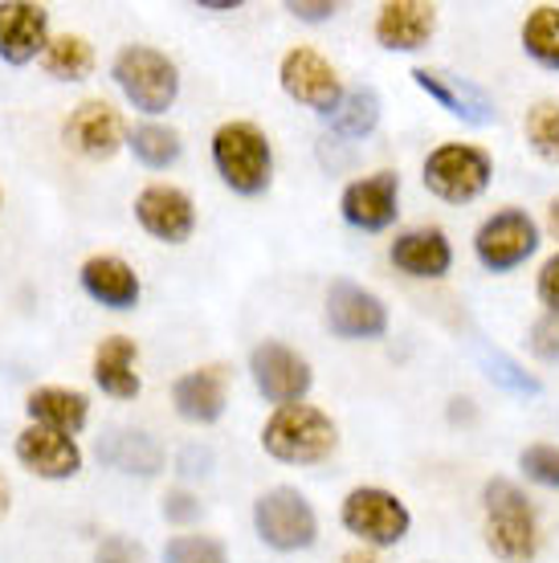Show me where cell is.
Here are the masks:
<instances>
[{"instance_id":"cell-10","label":"cell","mask_w":559,"mask_h":563,"mask_svg":"<svg viewBox=\"0 0 559 563\" xmlns=\"http://www.w3.org/2000/svg\"><path fill=\"white\" fill-rule=\"evenodd\" d=\"M250 380L270 405L286 409V405H303L315 376H310V364L294 347H286L278 339H266L250 352Z\"/></svg>"},{"instance_id":"cell-4","label":"cell","mask_w":559,"mask_h":563,"mask_svg":"<svg viewBox=\"0 0 559 563\" xmlns=\"http://www.w3.org/2000/svg\"><path fill=\"white\" fill-rule=\"evenodd\" d=\"M114 86L127 95V102L143 114H164L180 95V74L172 66L168 54L152 45H123L111 62Z\"/></svg>"},{"instance_id":"cell-33","label":"cell","mask_w":559,"mask_h":563,"mask_svg":"<svg viewBox=\"0 0 559 563\" xmlns=\"http://www.w3.org/2000/svg\"><path fill=\"white\" fill-rule=\"evenodd\" d=\"M95 563H147V551L127 536H107L98 543Z\"/></svg>"},{"instance_id":"cell-21","label":"cell","mask_w":559,"mask_h":563,"mask_svg":"<svg viewBox=\"0 0 559 563\" xmlns=\"http://www.w3.org/2000/svg\"><path fill=\"white\" fill-rule=\"evenodd\" d=\"M83 290L95 302H102L107 310H131L140 302V278H135V269L127 266L123 257H111V254H98L90 257L83 266Z\"/></svg>"},{"instance_id":"cell-6","label":"cell","mask_w":559,"mask_h":563,"mask_svg":"<svg viewBox=\"0 0 559 563\" xmlns=\"http://www.w3.org/2000/svg\"><path fill=\"white\" fill-rule=\"evenodd\" d=\"M494 164L474 143H441L425 159V188L446 205H470L490 188Z\"/></svg>"},{"instance_id":"cell-13","label":"cell","mask_w":559,"mask_h":563,"mask_svg":"<svg viewBox=\"0 0 559 563\" xmlns=\"http://www.w3.org/2000/svg\"><path fill=\"white\" fill-rule=\"evenodd\" d=\"M327 327L339 339H380L388 331V307L355 282H336L327 290Z\"/></svg>"},{"instance_id":"cell-8","label":"cell","mask_w":559,"mask_h":563,"mask_svg":"<svg viewBox=\"0 0 559 563\" xmlns=\"http://www.w3.org/2000/svg\"><path fill=\"white\" fill-rule=\"evenodd\" d=\"M539 250V225L523 209H503L486 217L474 233V257L490 274L518 269Z\"/></svg>"},{"instance_id":"cell-28","label":"cell","mask_w":559,"mask_h":563,"mask_svg":"<svg viewBox=\"0 0 559 563\" xmlns=\"http://www.w3.org/2000/svg\"><path fill=\"white\" fill-rule=\"evenodd\" d=\"M380 123V99L376 90H351V95H343V102H339V111L331 114V128H336V135H343V140H364V135H372Z\"/></svg>"},{"instance_id":"cell-27","label":"cell","mask_w":559,"mask_h":563,"mask_svg":"<svg viewBox=\"0 0 559 563\" xmlns=\"http://www.w3.org/2000/svg\"><path fill=\"white\" fill-rule=\"evenodd\" d=\"M131 152H135V159H140L143 168L164 172V168H172L184 152L180 131L164 128V123H143V128L131 131Z\"/></svg>"},{"instance_id":"cell-37","label":"cell","mask_w":559,"mask_h":563,"mask_svg":"<svg viewBox=\"0 0 559 563\" xmlns=\"http://www.w3.org/2000/svg\"><path fill=\"white\" fill-rule=\"evenodd\" d=\"M286 9H291V13L298 16V21H310V25H315V21H327V16L339 13L336 0H291Z\"/></svg>"},{"instance_id":"cell-34","label":"cell","mask_w":559,"mask_h":563,"mask_svg":"<svg viewBox=\"0 0 559 563\" xmlns=\"http://www.w3.org/2000/svg\"><path fill=\"white\" fill-rule=\"evenodd\" d=\"M164 519L176 522V527L196 522L200 519V498L193 490H168L164 494Z\"/></svg>"},{"instance_id":"cell-2","label":"cell","mask_w":559,"mask_h":563,"mask_svg":"<svg viewBox=\"0 0 559 563\" xmlns=\"http://www.w3.org/2000/svg\"><path fill=\"white\" fill-rule=\"evenodd\" d=\"M482 503H486V548L503 563H531L539 551L531 498L511 478H490L482 486Z\"/></svg>"},{"instance_id":"cell-18","label":"cell","mask_w":559,"mask_h":563,"mask_svg":"<svg viewBox=\"0 0 559 563\" xmlns=\"http://www.w3.org/2000/svg\"><path fill=\"white\" fill-rule=\"evenodd\" d=\"M392 266L408 274V278H446L449 266H453V245L437 225L425 229H408L392 241Z\"/></svg>"},{"instance_id":"cell-9","label":"cell","mask_w":559,"mask_h":563,"mask_svg":"<svg viewBox=\"0 0 559 563\" xmlns=\"http://www.w3.org/2000/svg\"><path fill=\"white\" fill-rule=\"evenodd\" d=\"M278 82L298 107H307V111H315V114H327V119H331V114L339 111V102H343V82H339L336 66L322 54L307 49V45H298V49H291V54L282 57Z\"/></svg>"},{"instance_id":"cell-41","label":"cell","mask_w":559,"mask_h":563,"mask_svg":"<svg viewBox=\"0 0 559 563\" xmlns=\"http://www.w3.org/2000/svg\"><path fill=\"white\" fill-rule=\"evenodd\" d=\"M4 515H9V482L0 478V519H4Z\"/></svg>"},{"instance_id":"cell-26","label":"cell","mask_w":559,"mask_h":563,"mask_svg":"<svg viewBox=\"0 0 559 563\" xmlns=\"http://www.w3.org/2000/svg\"><path fill=\"white\" fill-rule=\"evenodd\" d=\"M523 49L547 66V70H559V9L556 4H539L527 13L523 21Z\"/></svg>"},{"instance_id":"cell-1","label":"cell","mask_w":559,"mask_h":563,"mask_svg":"<svg viewBox=\"0 0 559 563\" xmlns=\"http://www.w3.org/2000/svg\"><path fill=\"white\" fill-rule=\"evenodd\" d=\"M339 445V429L336 421L327 417L315 405H286V409H274L270 421L262 424V450L274 457V462L286 465H315L327 462Z\"/></svg>"},{"instance_id":"cell-3","label":"cell","mask_w":559,"mask_h":563,"mask_svg":"<svg viewBox=\"0 0 559 563\" xmlns=\"http://www.w3.org/2000/svg\"><path fill=\"white\" fill-rule=\"evenodd\" d=\"M212 164L224 188H233L238 197H257L266 192L274 176V147L257 123L233 119V123H221L212 135Z\"/></svg>"},{"instance_id":"cell-29","label":"cell","mask_w":559,"mask_h":563,"mask_svg":"<svg viewBox=\"0 0 559 563\" xmlns=\"http://www.w3.org/2000/svg\"><path fill=\"white\" fill-rule=\"evenodd\" d=\"M523 131H527V143L539 159L559 164V102H535Z\"/></svg>"},{"instance_id":"cell-40","label":"cell","mask_w":559,"mask_h":563,"mask_svg":"<svg viewBox=\"0 0 559 563\" xmlns=\"http://www.w3.org/2000/svg\"><path fill=\"white\" fill-rule=\"evenodd\" d=\"M547 229H551V233L559 238V197L547 205Z\"/></svg>"},{"instance_id":"cell-16","label":"cell","mask_w":559,"mask_h":563,"mask_svg":"<svg viewBox=\"0 0 559 563\" xmlns=\"http://www.w3.org/2000/svg\"><path fill=\"white\" fill-rule=\"evenodd\" d=\"M62 135L86 159H111L119 152V143H123V119H119V111H114L111 102L86 99L70 111Z\"/></svg>"},{"instance_id":"cell-22","label":"cell","mask_w":559,"mask_h":563,"mask_svg":"<svg viewBox=\"0 0 559 563\" xmlns=\"http://www.w3.org/2000/svg\"><path fill=\"white\" fill-rule=\"evenodd\" d=\"M135 339L111 335L95 347V384L114 400H135L143 388L140 372H135Z\"/></svg>"},{"instance_id":"cell-19","label":"cell","mask_w":559,"mask_h":563,"mask_svg":"<svg viewBox=\"0 0 559 563\" xmlns=\"http://www.w3.org/2000/svg\"><path fill=\"white\" fill-rule=\"evenodd\" d=\"M224 393H229V372L221 364L212 367H196L188 376L172 384V405L184 421L193 424H212L221 421L224 412Z\"/></svg>"},{"instance_id":"cell-36","label":"cell","mask_w":559,"mask_h":563,"mask_svg":"<svg viewBox=\"0 0 559 563\" xmlns=\"http://www.w3.org/2000/svg\"><path fill=\"white\" fill-rule=\"evenodd\" d=\"M490 380H503V384H511V388H518V393H535V388H539L531 376H518V367L511 364V360H503V355L490 360Z\"/></svg>"},{"instance_id":"cell-25","label":"cell","mask_w":559,"mask_h":563,"mask_svg":"<svg viewBox=\"0 0 559 563\" xmlns=\"http://www.w3.org/2000/svg\"><path fill=\"white\" fill-rule=\"evenodd\" d=\"M42 66L50 78H62V82H83L86 74L95 70V49L86 37L78 33H62L54 42L45 45L42 54Z\"/></svg>"},{"instance_id":"cell-24","label":"cell","mask_w":559,"mask_h":563,"mask_svg":"<svg viewBox=\"0 0 559 563\" xmlns=\"http://www.w3.org/2000/svg\"><path fill=\"white\" fill-rule=\"evenodd\" d=\"M25 412L33 424H45V429H57V433H83L86 417H90V400H86L78 388H37L29 393Z\"/></svg>"},{"instance_id":"cell-35","label":"cell","mask_w":559,"mask_h":563,"mask_svg":"<svg viewBox=\"0 0 559 563\" xmlns=\"http://www.w3.org/2000/svg\"><path fill=\"white\" fill-rule=\"evenodd\" d=\"M535 290H539V302L547 307V314H559V254H551L544 262Z\"/></svg>"},{"instance_id":"cell-31","label":"cell","mask_w":559,"mask_h":563,"mask_svg":"<svg viewBox=\"0 0 559 563\" xmlns=\"http://www.w3.org/2000/svg\"><path fill=\"white\" fill-rule=\"evenodd\" d=\"M518 470L531 482L547 486V490H559V450L556 445H527L518 453Z\"/></svg>"},{"instance_id":"cell-20","label":"cell","mask_w":559,"mask_h":563,"mask_svg":"<svg viewBox=\"0 0 559 563\" xmlns=\"http://www.w3.org/2000/svg\"><path fill=\"white\" fill-rule=\"evenodd\" d=\"M413 82H417L434 102H441L449 114L465 119V123H478V128L494 123V102H490L474 82L449 78V74H441V70H425V66L413 70Z\"/></svg>"},{"instance_id":"cell-12","label":"cell","mask_w":559,"mask_h":563,"mask_svg":"<svg viewBox=\"0 0 559 563\" xmlns=\"http://www.w3.org/2000/svg\"><path fill=\"white\" fill-rule=\"evenodd\" d=\"M135 221H140L155 241L184 245L196 229V205L193 197L176 184H147L135 197Z\"/></svg>"},{"instance_id":"cell-30","label":"cell","mask_w":559,"mask_h":563,"mask_svg":"<svg viewBox=\"0 0 559 563\" xmlns=\"http://www.w3.org/2000/svg\"><path fill=\"white\" fill-rule=\"evenodd\" d=\"M164 563H229L224 543L212 536H176L164 543Z\"/></svg>"},{"instance_id":"cell-39","label":"cell","mask_w":559,"mask_h":563,"mask_svg":"<svg viewBox=\"0 0 559 563\" xmlns=\"http://www.w3.org/2000/svg\"><path fill=\"white\" fill-rule=\"evenodd\" d=\"M200 9H212V13H233L238 0H200Z\"/></svg>"},{"instance_id":"cell-23","label":"cell","mask_w":559,"mask_h":563,"mask_svg":"<svg viewBox=\"0 0 559 563\" xmlns=\"http://www.w3.org/2000/svg\"><path fill=\"white\" fill-rule=\"evenodd\" d=\"M98 457L123 474H140V478H152L164 470V450L155 445V437L140 433V429H111L98 441Z\"/></svg>"},{"instance_id":"cell-7","label":"cell","mask_w":559,"mask_h":563,"mask_svg":"<svg viewBox=\"0 0 559 563\" xmlns=\"http://www.w3.org/2000/svg\"><path fill=\"white\" fill-rule=\"evenodd\" d=\"M339 522H343L364 548H396V543L408 536L413 515H408V507L392 490L355 486V490L343 498V507H339Z\"/></svg>"},{"instance_id":"cell-15","label":"cell","mask_w":559,"mask_h":563,"mask_svg":"<svg viewBox=\"0 0 559 563\" xmlns=\"http://www.w3.org/2000/svg\"><path fill=\"white\" fill-rule=\"evenodd\" d=\"M50 45V13L29 0H0V57L9 66H25Z\"/></svg>"},{"instance_id":"cell-32","label":"cell","mask_w":559,"mask_h":563,"mask_svg":"<svg viewBox=\"0 0 559 563\" xmlns=\"http://www.w3.org/2000/svg\"><path fill=\"white\" fill-rule=\"evenodd\" d=\"M527 347H531V355H539L544 364H559V314L535 319L531 335H527Z\"/></svg>"},{"instance_id":"cell-5","label":"cell","mask_w":559,"mask_h":563,"mask_svg":"<svg viewBox=\"0 0 559 563\" xmlns=\"http://www.w3.org/2000/svg\"><path fill=\"white\" fill-rule=\"evenodd\" d=\"M253 531L266 548L291 555V551H307L319 539V519L298 490L274 486L253 503Z\"/></svg>"},{"instance_id":"cell-11","label":"cell","mask_w":559,"mask_h":563,"mask_svg":"<svg viewBox=\"0 0 559 563\" xmlns=\"http://www.w3.org/2000/svg\"><path fill=\"white\" fill-rule=\"evenodd\" d=\"M339 212L351 229L384 233L401 212V176L396 172H372L364 180H351L339 197Z\"/></svg>"},{"instance_id":"cell-17","label":"cell","mask_w":559,"mask_h":563,"mask_svg":"<svg viewBox=\"0 0 559 563\" xmlns=\"http://www.w3.org/2000/svg\"><path fill=\"white\" fill-rule=\"evenodd\" d=\"M437 33V9L425 0H388L380 4L376 42L392 54H417Z\"/></svg>"},{"instance_id":"cell-14","label":"cell","mask_w":559,"mask_h":563,"mask_svg":"<svg viewBox=\"0 0 559 563\" xmlns=\"http://www.w3.org/2000/svg\"><path fill=\"white\" fill-rule=\"evenodd\" d=\"M17 462L37 478L66 482L83 470V450H78L74 437L45 429V424H29L25 433L17 437Z\"/></svg>"},{"instance_id":"cell-38","label":"cell","mask_w":559,"mask_h":563,"mask_svg":"<svg viewBox=\"0 0 559 563\" xmlns=\"http://www.w3.org/2000/svg\"><path fill=\"white\" fill-rule=\"evenodd\" d=\"M339 563H380V560L368 548H355V551H348V555H343Z\"/></svg>"}]
</instances>
